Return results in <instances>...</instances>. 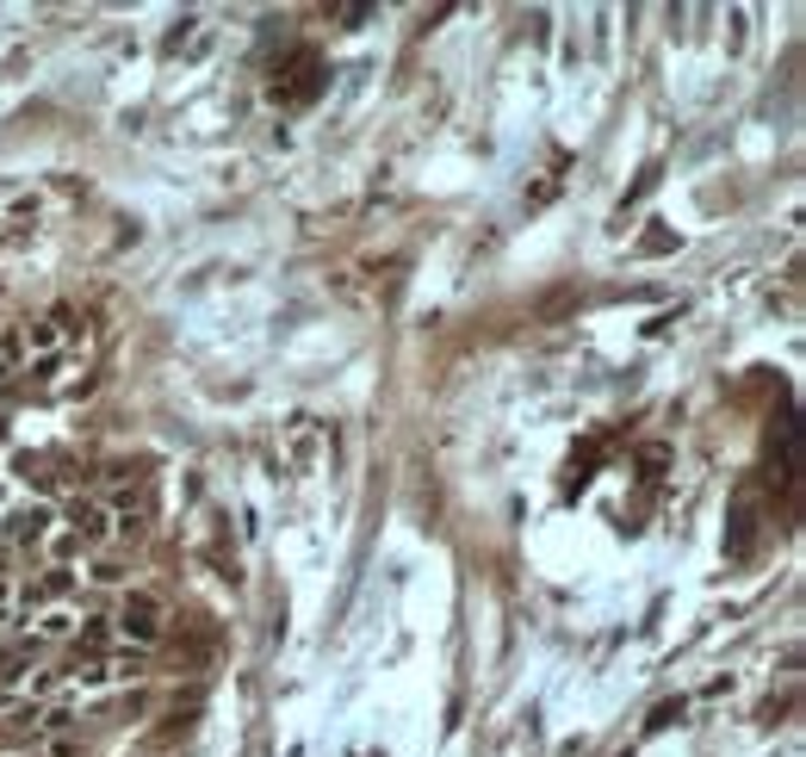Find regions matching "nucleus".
<instances>
[{
  "mask_svg": "<svg viewBox=\"0 0 806 757\" xmlns=\"http://www.w3.org/2000/svg\"><path fill=\"white\" fill-rule=\"evenodd\" d=\"M118 627H125V640L155 646V634H162V602H155L150 590H131V596L118 602Z\"/></svg>",
  "mask_w": 806,
  "mask_h": 757,
  "instance_id": "nucleus-1",
  "label": "nucleus"
},
{
  "mask_svg": "<svg viewBox=\"0 0 806 757\" xmlns=\"http://www.w3.org/2000/svg\"><path fill=\"white\" fill-rule=\"evenodd\" d=\"M69 720H75V708H69V701H57V708H44V733H62V726H69Z\"/></svg>",
  "mask_w": 806,
  "mask_h": 757,
  "instance_id": "nucleus-6",
  "label": "nucleus"
},
{
  "mask_svg": "<svg viewBox=\"0 0 806 757\" xmlns=\"http://www.w3.org/2000/svg\"><path fill=\"white\" fill-rule=\"evenodd\" d=\"M69 534H75L81 546H99L106 534H112V516L99 504H69Z\"/></svg>",
  "mask_w": 806,
  "mask_h": 757,
  "instance_id": "nucleus-2",
  "label": "nucleus"
},
{
  "mask_svg": "<svg viewBox=\"0 0 806 757\" xmlns=\"http://www.w3.org/2000/svg\"><path fill=\"white\" fill-rule=\"evenodd\" d=\"M62 634H75V608H50L38 622V640H62Z\"/></svg>",
  "mask_w": 806,
  "mask_h": 757,
  "instance_id": "nucleus-4",
  "label": "nucleus"
},
{
  "mask_svg": "<svg viewBox=\"0 0 806 757\" xmlns=\"http://www.w3.org/2000/svg\"><path fill=\"white\" fill-rule=\"evenodd\" d=\"M32 757H38V752H32Z\"/></svg>",
  "mask_w": 806,
  "mask_h": 757,
  "instance_id": "nucleus-8",
  "label": "nucleus"
},
{
  "mask_svg": "<svg viewBox=\"0 0 806 757\" xmlns=\"http://www.w3.org/2000/svg\"><path fill=\"white\" fill-rule=\"evenodd\" d=\"M25 360V335L20 330H0V372H13Z\"/></svg>",
  "mask_w": 806,
  "mask_h": 757,
  "instance_id": "nucleus-5",
  "label": "nucleus"
},
{
  "mask_svg": "<svg viewBox=\"0 0 806 757\" xmlns=\"http://www.w3.org/2000/svg\"><path fill=\"white\" fill-rule=\"evenodd\" d=\"M38 757H81V738H57V745H44Z\"/></svg>",
  "mask_w": 806,
  "mask_h": 757,
  "instance_id": "nucleus-7",
  "label": "nucleus"
},
{
  "mask_svg": "<svg viewBox=\"0 0 806 757\" xmlns=\"http://www.w3.org/2000/svg\"><path fill=\"white\" fill-rule=\"evenodd\" d=\"M50 522H57V516H50L44 504H32V509H20V516H13V528H7V534H13V541H44V534H50Z\"/></svg>",
  "mask_w": 806,
  "mask_h": 757,
  "instance_id": "nucleus-3",
  "label": "nucleus"
}]
</instances>
